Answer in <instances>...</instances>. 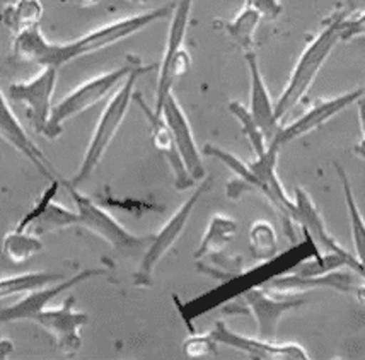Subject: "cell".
<instances>
[{
	"label": "cell",
	"instance_id": "9c48e42d",
	"mask_svg": "<svg viewBox=\"0 0 365 360\" xmlns=\"http://www.w3.org/2000/svg\"><path fill=\"white\" fill-rule=\"evenodd\" d=\"M306 299L304 294L278 292L273 289H250L242 294V304L258 326V336L275 340L280 321L289 311L301 307Z\"/></svg>",
	"mask_w": 365,
	"mask_h": 360
},
{
	"label": "cell",
	"instance_id": "2e32d148",
	"mask_svg": "<svg viewBox=\"0 0 365 360\" xmlns=\"http://www.w3.org/2000/svg\"><path fill=\"white\" fill-rule=\"evenodd\" d=\"M106 270L98 268V270H84L77 275L71 277L68 280L63 282H55V284L48 285V287L33 290V292L24 294V297L21 301H17L16 304L4 307L0 309V323H14V321H31L38 312L50 306V302L55 297H58L60 294H63L65 290L76 287V285L82 284V282L94 279V277L101 275Z\"/></svg>",
	"mask_w": 365,
	"mask_h": 360
},
{
	"label": "cell",
	"instance_id": "7402d4cb",
	"mask_svg": "<svg viewBox=\"0 0 365 360\" xmlns=\"http://www.w3.org/2000/svg\"><path fill=\"white\" fill-rule=\"evenodd\" d=\"M262 19L263 16L258 9L250 6V4H245L242 11L234 19L224 23V31L242 50L253 51L255 34L259 23H262Z\"/></svg>",
	"mask_w": 365,
	"mask_h": 360
},
{
	"label": "cell",
	"instance_id": "30bf717a",
	"mask_svg": "<svg viewBox=\"0 0 365 360\" xmlns=\"http://www.w3.org/2000/svg\"><path fill=\"white\" fill-rule=\"evenodd\" d=\"M53 338L58 352L76 355L82 346L81 328L88 324L89 316L76 311V297H67L60 307H45L31 319Z\"/></svg>",
	"mask_w": 365,
	"mask_h": 360
},
{
	"label": "cell",
	"instance_id": "9a60e30c",
	"mask_svg": "<svg viewBox=\"0 0 365 360\" xmlns=\"http://www.w3.org/2000/svg\"><path fill=\"white\" fill-rule=\"evenodd\" d=\"M0 138L11 145L17 154L23 155L29 164H33L43 178H46L48 181L55 180L50 160L46 159L43 150L34 144L33 138L29 137V133L21 125L19 118H17L11 104H9V98L4 96L2 89H0Z\"/></svg>",
	"mask_w": 365,
	"mask_h": 360
},
{
	"label": "cell",
	"instance_id": "7c38bea8",
	"mask_svg": "<svg viewBox=\"0 0 365 360\" xmlns=\"http://www.w3.org/2000/svg\"><path fill=\"white\" fill-rule=\"evenodd\" d=\"M362 96H365V86L354 91H349V93L345 94H340V96L319 99V101L312 104L304 115L299 116L297 120H294L292 123L280 127L277 135L273 137L268 144H275L282 149L285 144L295 140V138L306 137L307 133L321 128L323 125L328 123L329 120H333L334 116L340 115L341 111H345L346 108L351 106V104L357 103Z\"/></svg>",
	"mask_w": 365,
	"mask_h": 360
},
{
	"label": "cell",
	"instance_id": "ac0fdd59",
	"mask_svg": "<svg viewBox=\"0 0 365 360\" xmlns=\"http://www.w3.org/2000/svg\"><path fill=\"white\" fill-rule=\"evenodd\" d=\"M355 273L350 268H338V270L324 273H289V275L277 277L270 282V289L278 292H297L311 289H334L338 292H351L359 287Z\"/></svg>",
	"mask_w": 365,
	"mask_h": 360
},
{
	"label": "cell",
	"instance_id": "8992f818",
	"mask_svg": "<svg viewBox=\"0 0 365 360\" xmlns=\"http://www.w3.org/2000/svg\"><path fill=\"white\" fill-rule=\"evenodd\" d=\"M210 185V178H203L198 188L181 203V207L169 217L168 222L164 224L158 232L152 234L145 253H143V257L140 259V264H138L135 273H133V285H135V287H149V285H152V275H154L155 267H158L160 259L166 257L169 250H171L173 246L176 245V241L182 236L191 215H193L195 207H197L200 198L208 192Z\"/></svg>",
	"mask_w": 365,
	"mask_h": 360
},
{
	"label": "cell",
	"instance_id": "5b68a950",
	"mask_svg": "<svg viewBox=\"0 0 365 360\" xmlns=\"http://www.w3.org/2000/svg\"><path fill=\"white\" fill-rule=\"evenodd\" d=\"M135 63H127L123 67L115 68V71L99 73V76L86 81L84 84H81L79 88L71 91L63 99H60L58 103L53 104L45 137L50 138V140L58 138L60 133L63 132V127L67 121L79 116L81 113L88 111L94 104L103 101L108 94L115 93L120 88L121 82L127 79L128 73L133 71Z\"/></svg>",
	"mask_w": 365,
	"mask_h": 360
},
{
	"label": "cell",
	"instance_id": "cb8c5ba5",
	"mask_svg": "<svg viewBox=\"0 0 365 360\" xmlns=\"http://www.w3.org/2000/svg\"><path fill=\"white\" fill-rule=\"evenodd\" d=\"M43 251V241L33 231H11L2 240V254L14 264H23Z\"/></svg>",
	"mask_w": 365,
	"mask_h": 360
},
{
	"label": "cell",
	"instance_id": "7a4b0ae2",
	"mask_svg": "<svg viewBox=\"0 0 365 360\" xmlns=\"http://www.w3.org/2000/svg\"><path fill=\"white\" fill-rule=\"evenodd\" d=\"M154 67H158V65L135 63V67L128 73L127 79L121 82L120 88L113 93L111 99L106 103L98 123H96V128L93 135H91L88 147H86V154L82 158L81 166L68 183L73 186H81L94 175V171L101 164L108 149H110L113 140H115L116 133L120 132L125 118H127L130 104H132L133 96H135L137 81L140 79L143 73L150 72Z\"/></svg>",
	"mask_w": 365,
	"mask_h": 360
},
{
	"label": "cell",
	"instance_id": "d590c367",
	"mask_svg": "<svg viewBox=\"0 0 365 360\" xmlns=\"http://www.w3.org/2000/svg\"><path fill=\"white\" fill-rule=\"evenodd\" d=\"M355 294H357V299L359 302L365 307V285H359L357 289H355Z\"/></svg>",
	"mask_w": 365,
	"mask_h": 360
},
{
	"label": "cell",
	"instance_id": "ffe728a7",
	"mask_svg": "<svg viewBox=\"0 0 365 360\" xmlns=\"http://www.w3.org/2000/svg\"><path fill=\"white\" fill-rule=\"evenodd\" d=\"M236 231L237 224L234 219L220 214L212 215L210 222L207 225V231L202 237V242H200L198 250L195 251V259L202 262L205 258L217 257L229 245Z\"/></svg>",
	"mask_w": 365,
	"mask_h": 360
},
{
	"label": "cell",
	"instance_id": "1f68e13d",
	"mask_svg": "<svg viewBox=\"0 0 365 360\" xmlns=\"http://www.w3.org/2000/svg\"><path fill=\"white\" fill-rule=\"evenodd\" d=\"M246 4L258 9L267 19H277L282 14V9H284L282 7V0H246Z\"/></svg>",
	"mask_w": 365,
	"mask_h": 360
},
{
	"label": "cell",
	"instance_id": "836d02e7",
	"mask_svg": "<svg viewBox=\"0 0 365 360\" xmlns=\"http://www.w3.org/2000/svg\"><path fill=\"white\" fill-rule=\"evenodd\" d=\"M12 352H14V344L7 338H0V360L7 359Z\"/></svg>",
	"mask_w": 365,
	"mask_h": 360
},
{
	"label": "cell",
	"instance_id": "603a6c76",
	"mask_svg": "<svg viewBox=\"0 0 365 360\" xmlns=\"http://www.w3.org/2000/svg\"><path fill=\"white\" fill-rule=\"evenodd\" d=\"M41 17L43 6L40 0H17L14 4H9L0 12V21L14 34L40 26Z\"/></svg>",
	"mask_w": 365,
	"mask_h": 360
},
{
	"label": "cell",
	"instance_id": "4fadbf2b",
	"mask_svg": "<svg viewBox=\"0 0 365 360\" xmlns=\"http://www.w3.org/2000/svg\"><path fill=\"white\" fill-rule=\"evenodd\" d=\"M210 335L217 345H225L230 349L246 354L256 360H307L309 354L299 344H277L275 340H267L262 336H246L232 331L224 321H217Z\"/></svg>",
	"mask_w": 365,
	"mask_h": 360
},
{
	"label": "cell",
	"instance_id": "8fae6325",
	"mask_svg": "<svg viewBox=\"0 0 365 360\" xmlns=\"http://www.w3.org/2000/svg\"><path fill=\"white\" fill-rule=\"evenodd\" d=\"M278 153L280 147L275 144H268L264 154L258 155L253 163H250V171L253 180H251V190H256L277 208L278 214L284 217L285 231L292 237V227L290 224L295 222V203L285 192L280 178L277 173ZM297 224V222H295Z\"/></svg>",
	"mask_w": 365,
	"mask_h": 360
},
{
	"label": "cell",
	"instance_id": "6da1fadb",
	"mask_svg": "<svg viewBox=\"0 0 365 360\" xmlns=\"http://www.w3.org/2000/svg\"><path fill=\"white\" fill-rule=\"evenodd\" d=\"M173 4L168 6L152 9L143 14L125 17V19L113 21L93 31L82 34L76 40L68 43H51L45 38L40 26L24 29V31L14 34L12 41V55L23 62H33L40 67H55L60 68L65 63H71L81 56L96 53L108 46L116 45V43L127 40V38L135 36L137 33L143 31L158 21L171 16Z\"/></svg>",
	"mask_w": 365,
	"mask_h": 360
},
{
	"label": "cell",
	"instance_id": "f546056e",
	"mask_svg": "<svg viewBox=\"0 0 365 360\" xmlns=\"http://www.w3.org/2000/svg\"><path fill=\"white\" fill-rule=\"evenodd\" d=\"M182 352H185L186 357H190V359L215 357L217 341L212 338L210 333H207V335H193L185 340Z\"/></svg>",
	"mask_w": 365,
	"mask_h": 360
},
{
	"label": "cell",
	"instance_id": "83f0119b",
	"mask_svg": "<svg viewBox=\"0 0 365 360\" xmlns=\"http://www.w3.org/2000/svg\"><path fill=\"white\" fill-rule=\"evenodd\" d=\"M251 254L255 259H270L278 251V237L272 224L256 220L250 229Z\"/></svg>",
	"mask_w": 365,
	"mask_h": 360
},
{
	"label": "cell",
	"instance_id": "484cf974",
	"mask_svg": "<svg viewBox=\"0 0 365 360\" xmlns=\"http://www.w3.org/2000/svg\"><path fill=\"white\" fill-rule=\"evenodd\" d=\"M77 212L76 208H65L62 203L51 202L45 212H43L40 219L34 222L28 231H33L34 234H46V232H58L63 229L76 227Z\"/></svg>",
	"mask_w": 365,
	"mask_h": 360
},
{
	"label": "cell",
	"instance_id": "d6986e66",
	"mask_svg": "<svg viewBox=\"0 0 365 360\" xmlns=\"http://www.w3.org/2000/svg\"><path fill=\"white\" fill-rule=\"evenodd\" d=\"M246 63L250 71V110L258 127L270 142L277 132L280 130V121L275 116V104L272 101L270 91L267 88V82L259 68L258 56L255 51H246Z\"/></svg>",
	"mask_w": 365,
	"mask_h": 360
},
{
	"label": "cell",
	"instance_id": "8d00e7d4",
	"mask_svg": "<svg viewBox=\"0 0 365 360\" xmlns=\"http://www.w3.org/2000/svg\"><path fill=\"white\" fill-rule=\"evenodd\" d=\"M130 4H135V6H145V4H149V0H127Z\"/></svg>",
	"mask_w": 365,
	"mask_h": 360
},
{
	"label": "cell",
	"instance_id": "4316f807",
	"mask_svg": "<svg viewBox=\"0 0 365 360\" xmlns=\"http://www.w3.org/2000/svg\"><path fill=\"white\" fill-rule=\"evenodd\" d=\"M229 111H230V115H232L234 118L239 121V125H241V132L246 135L251 149L255 150L256 158L264 154V150L268 149V140H267V137H264V133L262 132V128H259L258 123L255 121L253 115H251L250 110H247L242 103L230 101Z\"/></svg>",
	"mask_w": 365,
	"mask_h": 360
},
{
	"label": "cell",
	"instance_id": "ba28073f",
	"mask_svg": "<svg viewBox=\"0 0 365 360\" xmlns=\"http://www.w3.org/2000/svg\"><path fill=\"white\" fill-rule=\"evenodd\" d=\"M56 77H58V68L43 67V71L36 73L33 79L14 82L7 89V98L23 104L29 125L40 135H46L48 123H50Z\"/></svg>",
	"mask_w": 365,
	"mask_h": 360
},
{
	"label": "cell",
	"instance_id": "3957f363",
	"mask_svg": "<svg viewBox=\"0 0 365 360\" xmlns=\"http://www.w3.org/2000/svg\"><path fill=\"white\" fill-rule=\"evenodd\" d=\"M346 14L338 12L334 14L324 28L307 43L301 56L294 65V71L287 81L285 89L282 91L280 98L275 103V116L282 121L294 110V106L306 96L307 91L312 88L314 81L318 79L319 72L323 71L324 63L328 62L329 55L333 53L334 46L341 41V24Z\"/></svg>",
	"mask_w": 365,
	"mask_h": 360
},
{
	"label": "cell",
	"instance_id": "e575fe53",
	"mask_svg": "<svg viewBox=\"0 0 365 360\" xmlns=\"http://www.w3.org/2000/svg\"><path fill=\"white\" fill-rule=\"evenodd\" d=\"M68 2L73 4V6H77V7L88 9V7H94V6H98V4L101 2V0H68Z\"/></svg>",
	"mask_w": 365,
	"mask_h": 360
},
{
	"label": "cell",
	"instance_id": "4dcf8cb0",
	"mask_svg": "<svg viewBox=\"0 0 365 360\" xmlns=\"http://www.w3.org/2000/svg\"><path fill=\"white\" fill-rule=\"evenodd\" d=\"M365 36V11L345 17L341 24V41H351Z\"/></svg>",
	"mask_w": 365,
	"mask_h": 360
},
{
	"label": "cell",
	"instance_id": "e0dca14e",
	"mask_svg": "<svg viewBox=\"0 0 365 360\" xmlns=\"http://www.w3.org/2000/svg\"><path fill=\"white\" fill-rule=\"evenodd\" d=\"M133 101L140 106L142 113L145 115L147 121H149L150 133H152V144H154L155 149H158L159 153L164 155V159L168 160L173 176H175V186L178 190L191 188L195 183V180L190 176L188 169H186L180 153H178L176 144H175V137H173L171 128H169V125L166 123V120H164V116L159 115V113H155L154 108H149V104L143 101L142 94L135 93Z\"/></svg>",
	"mask_w": 365,
	"mask_h": 360
},
{
	"label": "cell",
	"instance_id": "277c9868",
	"mask_svg": "<svg viewBox=\"0 0 365 360\" xmlns=\"http://www.w3.org/2000/svg\"><path fill=\"white\" fill-rule=\"evenodd\" d=\"M195 0H176L173 4L171 23H169L166 46L163 51V60L159 63L158 89H155V104L154 110L159 113L163 110V104L166 98L173 93V84L178 77L188 72L191 58L190 53L185 50L186 34L193 11Z\"/></svg>",
	"mask_w": 365,
	"mask_h": 360
},
{
	"label": "cell",
	"instance_id": "d4e9b609",
	"mask_svg": "<svg viewBox=\"0 0 365 360\" xmlns=\"http://www.w3.org/2000/svg\"><path fill=\"white\" fill-rule=\"evenodd\" d=\"M60 280H62V275L51 272H31L23 273V275L6 277V279H0V299L33 292V290L48 287V285Z\"/></svg>",
	"mask_w": 365,
	"mask_h": 360
},
{
	"label": "cell",
	"instance_id": "d6a6232c",
	"mask_svg": "<svg viewBox=\"0 0 365 360\" xmlns=\"http://www.w3.org/2000/svg\"><path fill=\"white\" fill-rule=\"evenodd\" d=\"M357 110H359V123H360V140L355 144L354 147V154L357 158L365 160V96L359 99L357 103Z\"/></svg>",
	"mask_w": 365,
	"mask_h": 360
},
{
	"label": "cell",
	"instance_id": "44dd1931",
	"mask_svg": "<svg viewBox=\"0 0 365 360\" xmlns=\"http://www.w3.org/2000/svg\"><path fill=\"white\" fill-rule=\"evenodd\" d=\"M334 169H336L338 178H340L341 181L343 197H345V205H346V210H349L351 242H354V254L365 270V219L357 205V200H355L354 190H351L350 178L346 175V171L338 163L334 164Z\"/></svg>",
	"mask_w": 365,
	"mask_h": 360
},
{
	"label": "cell",
	"instance_id": "5bb4252c",
	"mask_svg": "<svg viewBox=\"0 0 365 360\" xmlns=\"http://www.w3.org/2000/svg\"><path fill=\"white\" fill-rule=\"evenodd\" d=\"M160 115L164 116L166 123L171 128L173 137H175V144L178 153H180L182 163H185L186 169H188L190 176L195 181H202L205 178V168H203V159L202 153H200L197 140H195L193 130L186 116L185 110L178 101L175 94H169L166 101L163 104V110Z\"/></svg>",
	"mask_w": 365,
	"mask_h": 360
},
{
	"label": "cell",
	"instance_id": "52a82bcc",
	"mask_svg": "<svg viewBox=\"0 0 365 360\" xmlns=\"http://www.w3.org/2000/svg\"><path fill=\"white\" fill-rule=\"evenodd\" d=\"M62 185L67 188L73 202V207H76V227L86 229V231L101 237L111 248L116 250H132L149 245L152 236H137V234L130 232L110 212L104 210L101 205H98L88 195L79 192L77 186L71 185L65 180H62Z\"/></svg>",
	"mask_w": 365,
	"mask_h": 360
},
{
	"label": "cell",
	"instance_id": "f1b7e54d",
	"mask_svg": "<svg viewBox=\"0 0 365 360\" xmlns=\"http://www.w3.org/2000/svg\"><path fill=\"white\" fill-rule=\"evenodd\" d=\"M60 186H62V180H60V178H55V180L50 181V185L46 186V190L41 193V197L38 198L31 210H29L28 214H24L23 219L17 222L16 231H28V229L31 227V225L36 222L38 219H40L43 212L48 208V205H50L51 202H55Z\"/></svg>",
	"mask_w": 365,
	"mask_h": 360
}]
</instances>
